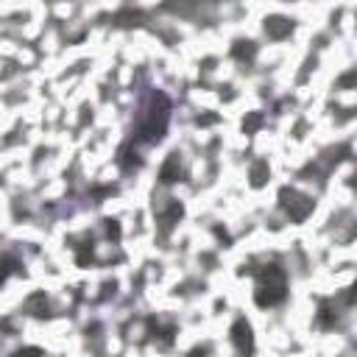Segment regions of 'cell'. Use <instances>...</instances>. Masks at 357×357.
I'll list each match as a JSON object with an SVG mask.
<instances>
[{
    "instance_id": "1",
    "label": "cell",
    "mask_w": 357,
    "mask_h": 357,
    "mask_svg": "<svg viewBox=\"0 0 357 357\" xmlns=\"http://www.w3.org/2000/svg\"><path fill=\"white\" fill-rule=\"evenodd\" d=\"M171 121V101L165 93H151L143 112H140V121H137V137H143L145 143H156L162 140L165 129Z\"/></svg>"
},
{
    "instance_id": "2",
    "label": "cell",
    "mask_w": 357,
    "mask_h": 357,
    "mask_svg": "<svg viewBox=\"0 0 357 357\" xmlns=\"http://www.w3.org/2000/svg\"><path fill=\"white\" fill-rule=\"evenodd\" d=\"M288 296V276L280 265H265L257 273V282H254V299L260 307H273L280 304Z\"/></svg>"
},
{
    "instance_id": "3",
    "label": "cell",
    "mask_w": 357,
    "mask_h": 357,
    "mask_svg": "<svg viewBox=\"0 0 357 357\" xmlns=\"http://www.w3.org/2000/svg\"><path fill=\"white\" fill-rule=\"evenodd\" d=\"M280 198H282V207H285V212L293 218V221H304L307 215H310V210H312V201L307 195H301L299 190H282L280 193Z\"/></svg>"
},
{
    "instance_id": "4",
    "label": "cell",
    "mask_w": 357,
    "mask_h": 357,
    "mask_svg": "<svg viewBox=\"0 0 357 357\" xmlns=\"http://www.w3.org/2000/svg\"><path fill=\"white\" fill-rule=\"evenodd\" d=\"M232 341L237 346V352H251L254 349V338H251V327L246 321H237L232 327Z\"/></svg>"
},
{
    "instance_id": "5",
    "label": "cell",
    "mask_w": 357,
    "mask_h": 357,
    "mask_svg": "<svg viewBox=\"0 0 357 357\" xmlns=\"http://www.w3.org/2000/svg\"><path fill=\"white\" fill-rule=\"evenodd\" d=\"M179 173H182V162H179V153H171V160L165 162V168H162V182L165 184H173L176 179H179Z\"/></svg>"
},
{
    "instance_id": "6",
    "label": "cell",
    "mask_w": 357,
    "mask_h": 357,
    "mask_svg": "<svg viewBox=\"0 0 357 357\" xmlns=\"http://www.w3.org/2000/svg\"><path fill=\"white\" fill-rule=\"evenodd\" d=\"M6 276H9V268H6V265H0V282H3Z\"/></svg>"
}]
</instances>
